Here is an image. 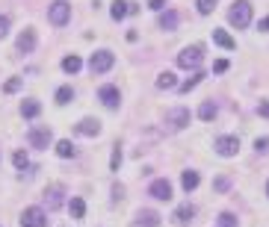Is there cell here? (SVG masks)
Listing matches in <instances>:
<instances>
[{"label":"cell","instance_id":"cell-1","mask_svg":"<svg viewBox=\"0 0 269 227\" xmlns=\"http://www.w3.org/2000/svg\"><path fill=\"white\" fill-rule=\"evenodd\" d=\"M228 21H231V27H236V30H246L252 24V3L248 0H236L234 6H231V12H228Z\"/></svg>","mask_w":269,"mask_h":227},{"label":"cell","instance_id":"cell-2","mask_svg":"<svg viewBox=\"0 0 269 227\" xmlns=\"http://www.w3.org/2000/svg\"><path fill=\"white\" fill-rule=\"evenodd\" d=\"M190 124V109L186 106H174V109H166V115H163V127L168 133H178V130H184Z\"/></svg>","mask_w":269,"mask_h":227},{"label":"cell","instance_id":"cell-3","mask_svg":"<svg viewBox=\"0 0 269 227\" xmlns=\"http://www.w3.org/2000/svg\"><path fill=\"white\" fill-rule=\"evenodd\" d=\"M202 59H204V47H202V44H192V47H184V50L178 53V65H180V68H186V71H190V68L196 71V68L202 65Z\"/></svg>","mask_w":269,"mask_h":227},{"label":"cell","instance_id":"cell-4","mask_svg":"<svg viewBox=\"0 0 269 227\" xmlns=\"http://www.w3.org/2000/svg\"><path fill=\"white\" fill-rule=\"evenodd\" d=\"M68 18H71V3L56 0V3H50V6H48V21H50L54 27H66Z\"/></svg>","mask_w":269,"mask_h":227},{"label":"cell","instance_id":"cell-5","mask_svg":"<svg viewBox=\"0 0 269 227\" xmlns=\"http://www.w3.org/2000/svg\"><path fill=\"white\" fill-rule=\"evenodd\" d=\"M112 65H116V56H112L110 50H98V53H92V59H89V71H92V74H106Z\"/></svg>","mask_w":269,"mask_h":227},{"label":"cell","instance_id":"cell-6","mask_svg":"<svg viewBox=\"0 0 269 227\" xmlns=\"http://www.w3.org/2000/svg\"><path fill=\"white\" fill-rule=\"evenodd\" d=\"M48 225V213L42 207H27L21 213V227H44Z\"/></svg>","mask_w":269,"mask_h":227},{"label":"cell","instance_id":"cell-7","mask_svg":"<svg viewBox=\"0 0 269 227\" xmlns=\"http://www.w3.org/2000/svg\"><path fill=\"white\" fill-rule=\"evenodd\" d=\"M236 151H240V139L236 136H219L216 139V154L219 157H234Z\"/></svg>","mask_w":269,"mask_h":227},{"label":"cell","instance_id":"cell-8","mask_svg":"<svg viewBox=\"0 0 269 227\" xmlns=\"http://www.w3.org/2000/svg\"><path fill=\"white\" fill-rule=\"evenodd\" d=\"M27 142H30L33 148H42V151H44V148L54 142V136H50V130L48 127H33L30 130V136H27Z\"/></svg>","mask_w":269,"mask_h":227},{"label":"cell","instance_id":"cell-9","mask_svg":"<svg viewBox=\"0 0 269 227\" xmlns=\"http://www.w3.org/2000/svg\"><path fill=\"white\" fill-rule=\"evenodd\" d=\"M98 97H101V103L106 109H118V103H122V95H118L116 86H101V89H98Z\"/></svg>","mask_w":269,"mask_h":227},{"label":"cell","instance_id":"cell-10","mask_svg":"<svg viewBox=\"0 0 269 227\" xmlns=\"http://www.w3.org/2000/svg\"><path fill=\"white\" fill-rule=\"evenodd\" d=\"M148 195L157 198V201H168V198H172V183H168V180H154L151 189H148Z\"/></svg>","mask_w":269,"mask_h":227},{"label":"cell","instance_id":"cell-11","mask_svg":"<svg viewBox=\"0 0 269 227\" xmlns=\"http://www.w3.org/2000/svg\"><path fill=\"white\" fill-rule=\"evenodd\" d=\"M192 216H196V207H192V204H184V207H178V210H174L172 222L184 227V225H190V222H192Z\"/></svg>","mask_w":269,"mask_h":227},{"label":"cell","instance_id":"cell-12","mask_svg":"<svg viewBox=\"0 0 269 227\" xmlns=\"http://www.w3.org/2000/svg\"><path fill=\"white\" fill-rule=\"evenodd\" d=\"M74 130H77L80 136H98V133H101V121H98V118H83Z\"/></svg>","mask_w":269,"mask_h":227},{"label":"cell","instance_id":"cell-13","mask_svg":"<svg viewBox=\"0 0 269 227\" xmlns=\"http://www.w3.org/2000/svg\"><path fill=\"white\" fill-rule=\"evenodd\" d=\"M33 47H36V30L27 27V30L18 35V50L21 53H33Z\"/></svg>","mask_w":269,"mask_h":227},{"label":"cell","instance_id":"cell-14","mask_svg":"<svg viewBox=\"0 0 269 227\" xmlns=\"http://www.w3.org/2000/svg\"><path fill=\"white\" fill-rule=\"evenodd\" d=\"M136 225H139V227H160V216H157L154 210H139Z\"/></svg>","mask_w":269,"mask_h":227},{"label":"cell","instance_id":"cell-15","mask_svg":"<svg viewBox=\"0 0 269 227\" xmlns=\"http://www.w3.org/2000/svg\"><path fill=\"white\" fill-rule=\"evenodd\" d=\"M110 15H112L116 21H122L124 15H130V3H128V0H112V9H110Z\"/></svg>","mask_w":269,"mask_h":227},{"label":"cell","instance_id":"cell-16","mask_svg":"<svg viewBox=\"0 0 269 227\" xmlns=\"http://www.w3.org/2000/svg\"><path fill=\"white\" fill-rule=\"evenodd\" d=\"M213 41H216L219 47H225V50H234V47H236V41L225 30H213Z\"/></svg>","mask_w":269,"mask_h":227},{"label":"cell","instance_id":"cell-17","mask_svg":"<svg viewBox=\"0 0 269 227\" xmlns=\"http://www.w3.org/2000/svg\"><path fill=\"white\" fill-rule=\"evenodd\" d=\"M180 183H184V189H186V192H192V189H196V186L202 183V177H198V171H184Z\"/></svg>","mask_w":269,"mask_h":227},{"label":"cell","instance_id":"cell-18","mask_svg":"<svg viewBox=\"0 0 269 227\" xmlns=\"http://www.w3.org/2000/svg\"><path fill=\"white\" fill-rule=\"evenodd\" d=\"M68 213H71L74 219H83V216H86V204H83V198H71V201H68Z\"/></svg>","mask_w":269,"mask_h":227},{"label":"cell","instance_id":"cell-19","mask_svg":"<svg viewBox=\"0 0 269 227\" xmlns=\"http://www.w3.org/2000/svg\"><path fill=\"white\" fill-rule=\"evenodd\" d=\"M174 27H178V12L168 9V12L160 15V30H174Z\"/></svg>","mask_w":269,"mask_h":227},{"label":"cell","instance_id":"cell-20","mask_svg":"<svg viewBox=\"0 0 269 227\" xmlns=\"http://www.w3.org/2000/svg\"><path fill=\"white\" fill-rule=\"evenodd\" d=\"M38 112H42V103L38 100H24V106H21V115L24 118H36Z\"/></svg>","mask_w":269,"mask_h":227},{"label":"cell","instance_id":"cell-21","mask_svg":"<svg viewBox=\"0 0 269 227\" xmlns=\"http://www.w3.org/2000/svg\"><path fill=\"white\" fill-rule=\"evenodd\" d=\"M198 118H202V121H213V118H216V103L204 100L202 106H198Z\"/></svg>","mask_w":269,"mask_h":227},{"label":"cell","instance_id":"cell-22","mask_svg":"<svg viewBox=\"0 0 269 227\" xmlns=\"http://www.w3.org/2000/svg\"><path fill=\"white\" fill-rule=\"evenodd\" d=\"M44 198H48V207H50V210H54V207H60V204H62V186L48 189V192H44Z\"/></svg>","mask_w":269,"mask_h":227},{"label":"cell","instance_id":"cell-23","mask_svg":"<svg viewBox=\"0 0 269 227\" xmlns=\"http://www.w3.org/2000/svg\"><path fill=\"white\" fill-rule=\"evenodd\" d=\"M80 68H83V62H80V56H74V53L62 59V71H66V74H77Z\"/></svg>","mask_w":269,"mask_h":227},{"label":"cell","instance_id":"cell-24","mask_svg":"<svg viewBox=\"0 0 269 227\" xmlns=\"http://www.w3.org/2000/svg\"><path fill=\"white\" fill-rule=\"evenodd\" d=\"M202 71H192V77H190V80H184V83H180V86H178V89H180V95H186V92H190V89H196V86H198V83H202Z\"/></svg>","mask_w":269,"mask_h":227},{"label":"cell","instance_id":"cell-25","mask_svg":"<svg viewBox=\"0 0 269 227\" xmlns=\"http://www.w3.org/2000/svg\"><path fill=\"white\" fill-rule=\"evenodd\" d=\"M174 86H178V80H174L172 71H163V74L157 77V89H174Z\"/></svg>","mask_w":269,"mask_h":227},{"label":"cell","instance_id":"cell-26","mask_svg":"<svg viewBox=\"0 0 269 227\" xmlns=\"http://www.w3.org/2000/svg\"><path fill=\"white\" fill-rule=\"evenodd\" d=\"M56 154H60L62 160H68V157H74V145H71L68 139H62V142H56Z\"/></svg>","mask_w":269,"mask_h":227},{"label":"cell","instance_id":"cell-27","mask_svg":"<svg viewBox=\"0 0 269 227\" xmlns=\"http://www.w3.org/2000/svg\"><path fill=\"white\" fill-rule=\"evenodd\" d=\"M74 100V89L71 86H62L60 92H56V103H71Z\"/></svg>","mask_w":269,"mask_h":227},{"label":"cell","instance_id":"cell-28","mask_svg":"<svg viewBox=\"0 0 269 227\" xmlns=\"http://www.w3.org/2000/svg\"><path fill=\"white\" fill-rule=\"evenodd\" d=\"M21 83H24L21 77H12V80H6V83H3V92H6V95H12V92H18V89H21Z\"/></svg>","mask_w":269,"mask_h":227},{"label":"cell","instance_id":"cell-29","mask_svg":"<svg viewBox=\"0 0 269 227\" xmlns=\"http://www.w3.org/2000/svg\"><path fill=\"white\" fill-rule=\"evenodd\" d=\"M12 162H15V168H27V165H30V160H27L24 151H15V154H12Z\"/></svg>","mask_w":269,"mask_h":227},{"label":"cell","instance_id":"cell-30","mask_svg":"<svg viewBox=\"0 0 269 227\" xmlns=\"http://www.w3.org/2000/svg\"><path fill=\"white\" fill-rule=\"evenodd\" d=\"M118 165H122V148L116 145L112 148V160H110V171H118Z\"/></svg>","mask_w":269,"mask_h":227},{"label":"cell","instance_id":"cell-31","mask_svg":"<svg viewBox=\"0 0 269 227\" xmlns=\"http://www.w3.org/2000/svg\"><path fill=\"white\" fill-rule=\"evenodd\" d=\"M213 9H216V0H198V12L202 15H210Z\"/></svg>","mask_w":269,"mask_h":227},{"label":"cell","instance_id":"cell-32","mask_svg":"<svg viewBox=\"0 0 269 227\" xmlns=\"http://www.w3.org/2000/svg\"><path fill=\"white\" fill-rule=\"evenodd\" d=\"M219 225L222 227H236V219L231 216V213H222V216H219Z\"/></svg>","mask_w":269,"mask_h":227},{"label":"cell","instance_id":"cell-33","mask_svg":"<svg viewBox=\"0 0 269 227\" xmlns=\"http://www.w3.org/2000/svg\"><path fill=\"white\" fill-rule=\"evenodd\" d=\"M228 186H231V180H228V177H219V180L213 183V189H216V192H225Z\"/></svg>","mask_w":269,"mask_h":227},{"label":"cell","instance_id":"cell-34","mask_svg":"<svg viewBox=\"0 0 269 227\" xmlns=\"http://www.w3.org/2000/svg\"><path fill=\"white\" fill-rule=\"evenodd\" d=\"M254 148H258V154H266V151H269V139H258Z\"/></svg>","mask_w":269,"mask_h":227},{"label":"cell","instance_id":"cell-35","mask_svg":"<svg viewBox=\"0 0 269 227\" xmlns=\"http://www.w3.org/2000/svg\"><path fill=\"white\" fill-rule=\"evenodd\" d=\"M6 32H9V18H6V15H0V38H3Z\"/></svg>","mask_w":269,"mask_h":227},{"label":"cell","instance_id":"cell-36","mask_svg":"<svg viewBox=\"0 0 269 227\" xmlns=\"http://www.w3.org/2000/svg\"><path fill=\"white\" fill-rule=\"evenodd\" d=\"M163 6H166V0H148V9H157V12H160Z\"/></svg>","mask_w":269,"mask_h":227},{"label":"cell","instance_id":"cell-37","mask_svg":"<svg viewBox=\"0 0 269 227\" xmlns=\"http://www.w3.org/2000/svg\"><path fill=\"white\" fill-rule=\"evenodd\" d=\"M213 71H216V74H222V71H228V62H225V59H219V62L213 65Z\"/></svg>","mask_w":269,"mask_h":227},{"label":"cell","instance_id":"cell-38","mask_svg":"<svg viewBox=\"0 0 269 227\" xmlns=\"http://www.w3.org/2000/svg\"><path fill=\"white\" fill-rule=\"evenodd\" d=\"M122 195H124V186H118V183H116V186H112V198H116V201H118V198H122Z\"/></svg>","mask_w":269,"mask_h":227},{"label":"cell","instance_id":"cell-39","mask_svg":"<svg viewBox=\"0 0 269 227\" xmlns=\"http://www.w3.org/2000/svg\"><path fill=\"white\" fill-rule=\"evenodd\" d=\"M258 112H260L264 118H269V103H260V106H258Z\"/></svg>","mask_w":269,"mask_h":227},{"label":"cell","instance_id":"cell-40","mask_svg":"<svg viewBox=\"0 0 269 227\" xmlns=\"http://www.w3.org/2000/svg\"><path fill=\"white\" fill-rule=\"evenodd\" d=\"M260 32H269V15L264 18V21H260Z\"/></svg>","mask_w":269,"mask_h":227},{"label":"cell","instance_id":"cell-41","mask_svg":"<svg viewBox=\"0 0 269 227\" xmlns=\"http://www.w3.org/2000/svg\"><path fill=\"white\" fill-rule=\"evenodd\" d=\"M266 195H269V186H266Z\"/></svg>","mask_w":269,"mask_h":227}]
</instances>
